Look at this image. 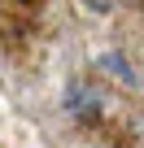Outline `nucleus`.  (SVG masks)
I'll use <instances>...</instances> for the list:
<instances>
[{"mask_svg": "<svg viewBox=\"0 0 144 148\" xmlns=\"http://www.w3.org/2000/svg\"><path fill=\"white\" fill-rule=\"evenodd\" d=\"M101 61H105V70L114 74V79H122V83H135V70H131V61H127L122 52H105Z\"/></svg>", "mask_w": 144, "mask_h": 148, "instance_id": "nucleus-1", "label": "nucleus"}]
</instances>
